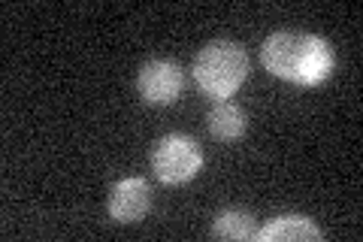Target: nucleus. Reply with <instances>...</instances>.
Instances as JSON below:
<instances>
[{
	"mask_svg": "<svg viewBox=\"0 0 363 242\" xmlns=\"http://www.w3.org/2000/svg\"><path fill=\"white\" fill-rule=\"evenodd\" d=\"M260 61L267 73L294 85H321L333 73V45L318 33L279 31L260 45Z\"/></svg>",
	"mask_w": 363,
	"mask_h": 242,
	"instance_id": "f257e3e1",
	"label": "nucleus"
},
{
	"mask_svg": "<svg viewBox=\"0 0 363 242\" xmlns=\"http://www.w3.org/2000/svg\"><path fill=\"white\" fill-rule=\"evenodd\" d=\"M248 76V52L242 43L215 40L194 57V79L212 100H230Z\"/></svg>",
	"mask_w": 363,
	"mask_h": 242,
	"instance_id": "f03ea898",
	"label": "nucleus"
},
{
	"mask_svg": "<svg viewBox=\"0 0 363 242\" xmlns=\"http://www.w3.org/2000/svg\"><path fill=\"white\" fill-rule=\"evenodd\" d=\"M203 167V148L197 140L182 133H169L164 140H157L152 148V170L157 182L164 185H185L200 172Z\"/></svg>",
	"mask_w": 363,
	"mask_h": 242,
	"instance_id": "7ed1b4c3",
	"label": "nucleus"
},
{
	"mask_svg": "<svg viewBox=\"0 0 363 242\" xmlns=\"http://www.w3.org/2000/svg\"><path fill=\"white\" fill-rule=\"evenodd\" d=\"M182 88H185V73L176 61H167V57H155V61L143 64L140 73H136V91L152 106L176 103Z\"/></svg>",
	"mask_w": 363,
	"mask_h": 242,
	"instance_id": "20e7f679",
	"label": "nucleus"
},
{
	"mask_svg": "<svg viewBox=\"0 0 363 242\" xmlns=\"http://www.w3.org/2000/svg\"><path fill=\"white\" fill-rule=\"evenodd\" d=\"M109 218L118 224H136L143 221L145 212L152 209V185L143 176H128L118 179L109 188V200H106Z\"/></svg>",
	"mask_w": 363,
	"mask_h": 242,
	"instance_id": "39448f33",
	"label": "nucleus"
},
{
	"mask_svg": "<svg viewBox=\"0 0 363 242\" xmlns=\"http://www.w3.org/2000/svg\"><path fill=\"white\" fill-rule=\"evenodd\" d=\"M321 236V227L306 215H279L255 233L257 242H318Z\"/></svg>",
	"mask_w": 363,
	"mask_h": 242,
	"instance_id": "423d86ee",
	"label": "nucleus"
},
{
	"mask_svg": "<svg viewBox=\"0 0 363 242\" xmlns=\"http://www.w3.org/2000/svg\"><path fill=\"white\" fill-rule=\"evenodd\" d=\"M209 133L221 143H236L242 140L248 131V119L242 106H236L233 100H215V106L209 109Z\"/></svg>",
	"mask_w": 363,
	"mask_h": 242,
	"instance_id": "0eeeda50",
	"label": "nucleus"
},
{
	"mask_svg": "<svg viewBox=\"0 0 363 242\" xmlns=\"http://www.w3.org/2000/svg\"><path fill=\"white\" fill-rule=\"evenodd\" d=\"M255 233H257L255 215L245 209H224L212 221L215 239H255Z\"/></svg>",
	"mask_w": 363,
	"mask_h": 242,
	"instance_id": "6e6552de",
	"label": "nucleus"
}]
</instances>
